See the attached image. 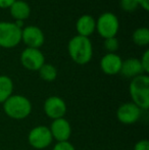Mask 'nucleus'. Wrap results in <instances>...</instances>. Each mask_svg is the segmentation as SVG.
<instances>
[{"mask_svg":"<svg viewBox=\"0 0 149 150\" xmlns=\"http://www.w3.org/2000/svg\"><path fill=\"white\" fill-rule=\"evenodd\" d=\"M68 52L72 60L77 64H87L93 57V45L91 40L79 35L74 36L68 41Z\"/></svg>","mask_w":149,"mask_h":150,"instance_id":"nucleus-1","label":"nucleus"},{"mask_svg":"<svg viewBox=\"0 0 149 150\" xmlns=\"http://www.w3.org/2000/svg\"><path fill=\"white\" fill-rule=\"evenodd\" d=\"M129 93L132 102L141 110L149 108V77L146 74L140 75L131 80Z\"/></svg>","mask_w":149,"mask_h":150,"instance_id":"nucleus-2","label":"nucleus"},{"mask_svg":"<svg viewBox=\"0 0 149 150\" xmlns=\"http://www.w3.org/2000/svg\"><path fill=\"white\" fill-rule=\"evenodd\" d=\"M3 104V110L8 117L13 120H25L32 112V103L24 95L12 94Z\"/></svg>","mask_w":149,"mask_h":150,"instance_id":"nucleus-3","label":"nucleus"},{"mask_svg":"<svg viewBox=\"0 0 149 150\" xmlns=\"http://www.w3.org/2000/svg\"><path fill=\"white\" fill-rule=\"evenodd\" d=\"M22 42V28L16 23L0 22V47L14 48Z\"/></svg>","mask_w":149,"mask_h":150,"instance_id":"nucleus-4","label":"nucleus"},{"mask_svg":"<svg viewBox=\"0 0 149 150\" xmlns=\"http://www.w3.org/2000/svg\"><path fill=\"white\" fill-rule=\"evenodd\" d=\"M119 30V21L113 12L106 11L96 20V32L104 40L117 37Z\"/></svg>","mask_w":149,"mask_h":150,"instance_id":"nucleus-5","label":"nucleus"},{"mask_svg":"<svg viewBox=\"0 0 149 150\" xmlns=\"http://www.w3.org/2000/svg\"><path fill=\"white\" fill-rule=\"evenodd\" d=\"M28 141L29 144L33 148L37 150H42L50 146V144L53 141V138H52V135L50 133V130L48 127L37 126L34 127L29 132Z\"/></svg>","mask_w":149,"mask_h":150,"instance_id":"nucleus-6","label":"nucleus"},{"mask_svg":"<svg viewBox=\"0 0 149 150\" xmlns=\"http://www.w3.org/2000/svg\"><path fill=\"white\" fill-rule=\"evenodd\" d=\"M20 62L28 71H38L45 63V56L40 49L27 47L20 53Z\"/></svg>","mask_w":149,"mask_h":150,"instance_id":"nucleus-7","label":"nucleus"},{"mask_svg":"<svg viewBox=\"0 0 149 150\" xmlns=\"http://www.w3.org/2000/svg\"><path fill=\"white\" fill-rule=\"evenodd\" d=\"M45 115L51 120L61 119L66 113V103L59 96H50L45 100L43 105Z\"/></svg>","mask_w":149,"mask_h":150,"instance_id":"nucleus-8","label":"nucleus"},{"mask_svg":"<svg viewBox=\"0 0 149 150\" xmlns=\"http://www.w3.org/2000/svg\"><path fill=\"white\" fill-rule=\"evenodd\" d=\"M22 42L27 47L40 49L45 42V36L39 27L27 26L22 28Z\"/></svg>","mask_w":149,"mask_h":150,"instance_id":"nucleus-9","label":"nucleus"},{"mask_svg":"<svg viewBox=\"0 0 149 150\" xmlns=\"http://www.w3.org/2000/svg\"><path fill=\"white\" fill-rule=\"evenodd\" d=\"M142 110L133 102L121 104L117 110V117L124 125H133L141 117Z\"/></svg>","mask_w":149,"mask_h":150,"instance_id":"nucleus-10","label":"nucleus"},{"mask_svg":"<svg viewBox=\"0 0 149 150\" xmlns=\"http://www.w3.org/2000/svg\"><path fill=\"white\" fill-rule=\"evenodd\" d=\"M50 133L52 135V138L57 142H64L68 141L71 135H72V127L68 120L64 117L57 120H53L49 127Z\"/></svg>","mask_w":149,"mask_h":150,"instance_id":"nucleus-11","label":"nucleus"},{"mask_svg":"<svg viewBox=\"0 0 149 150\" xmlns=\"http://www.w3.org/2000/svg\"><path fill=\"white\" fill-rule=\"evenodd\" d=\"M123 59L117 53H106L100 60V69L105 75L114 76L119 74Z\"/></svg>","mask_w":149,"mask_h":150,"instance_id":"nucleus-12","label":"nucleus"},{"mask_svg":"<svg viewBox=\"0 0 149 150\" xmlns=\"http://www.w3.org/2000/svg\"><path fill=\"white\" fill-rule=\"evenodd\" d=\"M76 30L79 36L89 38L96 30V20L90 14H83L76 23Z\"/></svg>","mask_w":149,"mask_h":150,"instance_id":"nucleus-13","label":"nucleus"},{"mask_svg":"<svg viewBox=\"0 0 149 150\" xmlns=\"http://www.w3.org/2000/svg\"><path fill=\"white\" fill-rule=\"evenodd\" d=\"M119 74L124 76L125 78L128 79H134V78L138 77L140 75H143L144 71L143 67L141 65V62L138 58H128L126 60H123L121 63V69Z\"/></svg>","mask_w":149,"mask_h":150,"instance_id":"nucleus-14","label":"nucleus"},{"mask_svg":"<svg viewBox=\"0 0 149 150\" xmlns=\"http://www.w3.org/2000/svg\"><path fill=\"white\" fill-rule=\"evenodd\" d=\"M11 18L16 22H24L31 16V7L24 0H16L8 8Z\"/></svg>","mask_w":149,"mask_h":150,"instance_id":"nucleus-15","label":"nucleus"},{"mask_svg":"<svg viewBox=\"0 0 149 150\" xmlns=\"http://www.w3.org/2000/svg\"><path fill=\"white\" fill-rule=\"evenodd\" d=\"M13 93V82L8 76H0V103H4Z\"/></svg>","mask_w":149,"mask_h":150,"instance_id":"nucleus-16","label":"nucleus"},{"mask_svg":"<svg viewBox=\"0 0 149 150\" xmlns=\"http://www.w3.org/2000/svg\"><path fill=\"white\" fill-rule=\"evenodd\" d=\"M132 40L137 46L145 47L149 44V29L147 27L137 28L132 34Z\"/></svg>","mask_w":149,"mask_h":150,"instance_id":"nucleus-17","label":"nucleus"},{"mask_svg":"<svg viewBox=\"0 0 149 150\" xmlns=\"http://www.w3.org/2000/svg\"><path fill=\"white\" fill-rule=\"evenodd\" d=\"M38 73L40 78L45 82H53L57 78V69L51 63H44Z\"/></svg>","mask_w":149,"mask_h":150,"instance_id":"nucleus-18","label":"nucleus"},{"mask_svg":"<svg viewBox=\"0 0 149 150\" xmlns=\"http://www.w3.org/2000/svg\"><path fill=\"white\" fill-rule=\"evenodd\" d=\"M104 49L107 51V53H115L119 48V42L117 37L108 38L104 40Z\"/></svg>","mask_w":149,"mask_h":150,"instance_id":"nucleus-19","label":"nucleus"},{"mask_svg":"<svg viewBox=\"0 0 149 150\" xmlns=\"http://www.w3.org/2000/svg\"><path fill=\"white\" fill-rule=\"evenodd\" d=\"M119 5H121V9L127 12L135 11L139 7V5L137 3V0H121L119 1Z\"/></svg>","mask_w":149,"mask_h":150,"instance_id":"nucleus-20","label":"nucleus"},{"mask_svg":"<svg viewBox=\"0 0 149 150\" xmlns=\"http://www.w3.org/2000/svg\"><path fill=\"white\" fill-rule=\"evenodd\" d=\"M140 62H141V65L143 67V71L144 73L147 75L149 73V50H145L144 53L142 54L141 58H140Z\"/></svg>","mask_w":149,"mask_h":150,"instance_id":"nucleus-21","label":"nucleus"},{"mask_svg":"<svg viewBox=\"0 0 149 150\" xmlns=\"http://www.w3.org/2000/svg\"><path fill=\"white\" fill-rule=\"evenodd\" d=\"M52 150H76L74 145L68 141H64V142H57L53 146Z\"/></svg>","mask_w":149,"mask_h":150,"instance_id":"nucleus-22","label":"nucleus"},{"mask_svg":"<svg viewBox=\"0 0 149 150\" xmlns=\"http://www.w3.org/2000/svg\"><path fill=\"white\" fill-rule=\"evenodd\" d=\"M134 150H149V141L147 139L138 141L134 146Z\"/></svg>","mask_w":149,"mask_h":150,"instance_id":"nucleus-23","label":"nucleus"},{"mask_svg":"<svg viewBox=\"0 0 149 150\" xmlns=\"http://www.w3.org/2000/svg\"><path fill=\"white\" fill-rule=\"evenodd\" d=\"M137 3L139 7L143 8L145 11L149 10V0H137Z\"/></svg>","mask_w":149,"mask_h":150,"instance_id":"nucleus-24","label":"nucleus"},{"mask_svg":"<svg viewBox=\"0 0 149 150\" xmlns=\"http://www.w3.org/2000/svg\"><path fill=\"white\" fill-rule=\"evenodd\" d=\"M16 0H0V8H9L10 5H11Z\"/></svg>","mask_w":149,"mask_h":150,"instance_id":"nucleus-25","label":"nucleus"}]
</instances>
